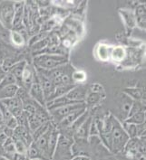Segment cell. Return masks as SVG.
I'll list each match as a JSON object with an SVG mask.
<instances>
[{
  "instance_id": "obj_1",
  "label": "cell",
  "mask_w": 146,
  "mask_h": 160,
  "mask_svg": "<svg viewBox=\"0 0 146 160\" xmlns=\"http://www.w3.org/2000/svg\"><path fill=\"white\" fill-rule=\"evenodd\" d=\"M111 124V130L109 131L112 143L111 149L117 153L124 148L127 141L129 140V137L116 118H112Z\"/></svg>"
},
{
  "instance_id": "obj_2",
  "label": "cell",
  "mask_w": 146,
  "mask_h": 160,
  "mask_svg": "<svg viewBox=\"0 0 146 160\" xmlns=\"http://www.w3.org/2000/svg\"><path fill=\"white\" fill-rule=\"evenodd\" d=\"M67 62L68 59L66 56L57 54H39L34 59V63L36 67L47 71L64 66Z\"/></svg>"
},
{
  "instance_id": "obj_3",
  "label": "cell",
  "mask_w": 146,
  "mask_h": 160,
  "mask_svg": "<svg viewBox=\"0 0 146 160\" xmlns=\"http://www.w3.org/2000/svg\"><path fill=\"white\" fill-rule=\"evenodd\" d=\"M14 13L15 8L13 2H2L0 4V19L2 23L8 28L12 27Z\"/></svg>"
},
{
  "instance_id": "obj_4",
  "label": "cell",
  "mask_w": 146,
  "mask_h": 160,
  "mask_svg": "<svg viewBox=\"0 0 146 160\" xmlns=\"http://www.w3.org/2000/svg\"><path fill=\"white\" fill-rule=\"evenodd\" d=\"M86 108V102L83 103H76V104H70V105H65L63 106L60 108L55 109L50 111L51 115L54 117V118H55L57 121L60 122L63 118H65V116H67L69 113L75 111V110H81Z\"/></svg>"
},
{
  "instance_id": "obj_5",
  "label": "cell",
  "mask_w": 146,
  "mask_h": 160,
  "mask_svg": "<svg viewBox=\"0 0 146 160\" xmlns=\"http://www.w3.org/2000/svg\"><path fill=\"white\" fill-rule=\"evenodd\" d=\"M29 95L32 98V100L36 101L39 105L44 106V92L42 90V87L39 83V82H33L29 89Z\"/></svg>"
},
{
  "instance_id": "obj_6",
  "label": "cell",
  "mask_w": 146,
  "mask_h": 160,
  "mask_svg": "<svg viewBox=\"0 0 146 160\" xmlns=\"http://www.w3.org/2000/svg\"><path fill=\"white\" fill-rule=\"evenodd\" d=\"M24 3L21 2H16L14 3V8H15V13H14V18H13V23L12 26L13 27H18L22 24L23 21V13H24Z\"/></svg>"
},
{
  "instance_id": "obj_7",
  "label": "cell",
  "mask_w": 146,
  "mask_h": 160,
  "mask_svg": "<svg viewBox=\"0 0 146 160\" xmlns=\"http://www.w3.org/2000/svg\"><path fill=\"white\" fill-rule=\"evenodd\" d=\"M85 112H86V108L81 109V110H75V111L69 113L67 116H65V118H63L60 122H59V124H60L62 127L67 128V127H69L70 125H72V124H73V123H74V122H75L82 114H84Z\"/></svg>"
},
{
  "instance_id": "obj_8",
  "label": "cell",
  "mask_w": 146,
  "mask_h": 160,
  "mask_svg": "<svg viewBox=\"0 0 146 160\" xmlns=\"http://www.w3.org/2000/svg\"><path fill=\"white\" fill-rule=\"evenodd\" d=\"M146 12H145V5L141 4L139 5L135 9V22L136 25H138L142 29H145V21H146Z\"/></svg>"
},
{
  "instance_id": "obj_9",
  "label": "cell",
  "mask_w": 146,
  "mask_h": 160,
  "mask_svg": "<svg viewBox=\"0 0 146 160\" xmlns=\"http://www.w3.org/2000/svg\"><path fill=\"white\" fill-rule=\"evenodd\" d=\"M58 138H59L58 131L53 128L50 137H49V139H48V157H49V159L53 158V156L55 152V148H56L57 142H58Z\"/></svg>"
},
{
  "instance_id": "obj_10",
  "label": "cell",
  "mask_w": 146,
  "mask_h": 160,
  "mask_svg": "<svg viewBox=\"0 0 146 160\" xmlns=\"http://www.w3.org/2000/svg\"><path fill=\"white\" fill-rule=\"evenodd\" d=\"M1 101V104L8 109L9 110H15V109H17V108H22L23 107V103H22V101L17 97V95L13 98H8V99H4V100H0Z\"/></svg>"
},
{
  "instance_id": "obj_11",
  "label": "cell",
  "mask_w": 146,
  "mask_h": 160,
  "mask_svg": "<svg viewBox=\"0 0 146 160\" xmlns=\"http://www.w3.org/2000/svg\"><path fill=\"white\" fill-rule=\"evenodd\" d=\"M112 48L110 45L104 44V43H100L96 47V55L101 61H107L110 58L111 51Z\"/></svg>"
},
{
  "instance_id": "obj_12",
  "label": "cell",
  "mask_w": 146,
  "mask_h": 160,
  "mask_svg": "<svg viewBox=\"0 0 146 160\" xmlns=\"http://www.w3.org/2000/svg\"><path fill=\"white\" fill-rule=\"evenodd\" d=\"M18 89H19V87L17 84L9 85V86H7V87L1 89L0 90V100L15 97L17 95Z\"/></svg>"
},
{
  "instance_id": "obj_13",
  "label": "cell",
  "mask_w": 146,
  "mask_h": 160,
  "mask_svg": "<svg viewBox=\"0 0 146 160\" xmlns=\"http://www.w3.org/2000/svg\"><path fill=\"white\" fill-rule=\"evenodd\" d=\"M120 14L122 15V17L125 23V25H127L130 28H133L136 25L135 22V17L134 14L131 11V10H126V9H123L120 10Z\"/></svg>"
},
{
  "instance_id": "obj_14",
  "label": "cell",
  "mask_w": 146,
  "mask_h": 160,
  "mask_svg": "<svg viewBox=\"0 0 146 160\" xmlns=\"http://www.w3.org/2000/svg\"><path fill=\"white\" fill-rule=\"evenodd\" d=\"M144 122H145V112L143 110H141L125 119V123L134 124V125L144 124Z\"/></svg>"
},
{
  "instance_id": "obj_15",
  "label": "cell",
  "mask_w": 146,
  "mask_h": 160,
  "mask_svg": "<svg viewBox=\"0 0 146 160\" xmlns=\"http://www.w3.org/2000/svg\"><path fill=\"white\" fill-rule=\"evenodd\" d=\"M27 158H29V160H46L44 158V157L42 156L41 152L39 151V149L37 148V147L35 146V144L33 141L31 145L28 147L27 148Z\"/></svg>"
},
{
  "instance_id": "obj_16",
  "label": "cell",
  "mask_w": 146,
  "mask_h": 160,
  "mask_svg": "<svg viewBox=\"0 0 146 160\" xmlns=\"http://www.w3.org/2000/svg\"><path fill=\"white\" fill-rule=\"evenodd\" d=\"M125 56H126V51L123 46H116L112 48L110 58L114 62H121L125 58Z\"/></svg>"
},
{
  "instance_id": "obj_17",
  "label": "cell",
  "mask_w": 146,
  "mask_h": 160,
  "mask_svg": "<svg viewBox=\"0 0 146 160\" xmlns=\"http://www.w3.org/2000/svg\"><path fill=\"white\" fill-rule=\"evenodd\" d=\"M26 66V61H22V62H19L17 63H15L13 65V67L10 71V73H12L14 77L16 78L17 81L21 82V78H22V73H23V71Z\"/></svg>"
},
{
  "instance_id": "obj_18",
  "label": "cell",
  "mask_w": 146,
  "mask_h": 160,
  "mask_svg": "<svg viewBox=\"0 0 146 160\" xmlns=\"http://www.w3.org/2000/svg\"><path fill=\"white\" fill-rule=\"evenodd\" d=\"M33 78H34V76H33V72H32L31 68L26 65L23 71L21 81L23 82V83L25 84V86L28 90L30 89L31 85L33 83Z\"/></svg>"
},
{
  "instance_id": "obj_19",
  "label": "cell",
  "mask_w": 146,
  "mask_h": 160,
  "mask_svg": "<svg viewBox=\"0 0 146 160\" xmlns=\"http://www.w3.org/2000/svg\"><path fill=\"white\" fill-rule=\"evenodd\" d=\"M12 139L15 143V148H16V152L18 154H22V155H26L27 153V146L24 143L22 140L18 139L16 136H12Z\"/></svg>"
},
{
  "instance_id": "obj_20",
  "label": "cell",
  "mask_w": 146,
  "mask_h": 160,
  "mask_svg": "<svg viewBox=\"0 0 146 160\" xmlns=\"http://www.w3.org/2000/svg\"><path fill=\"white\" fill-rule=\"evenodd\" d=\"M90 121H91V118H87L86 121L78 128V129L76 131V136L80 138H86L88 131H90V126H91Z\"/></svg>"
},
{
  "instance_id": "obj_21",
  "label": "cell",
  "mask_w": 146,
  "mask_h": 160,
  "mask_svg": "<svg viewBox=\"0 0 146 160\" xmlns=\"http://www.w3.org/2000/svg\"><path fill=\"white\" fill-rule=\"evenodd\" d=\"M13 84H17V80H16V78L14 77V75L12 73L8 72V73H7L6 75L4 76L0 81V90L7 87V86Z\"/></svg>"
},
{
  "instance_id": "obj_22",
  "label": "cell",
  "mask_w": 146,
  "mask_h": 160,
  "mask_svg": "<svg viewBox=\"0 0 146 160\" xmlns=\"http://www.w3.org/2000/svg\"><path fill=\"white\" fill-rule=\"evenodd\" d=\"M123 129L126 132V134L130 137L131 138H137V125L134 124H129V123H125L123 124Z\"/></svg>"
},
{
  "instance_id": "obj_23",
  "label": "cell",
  "mask_w": 146,
  "mask_h": 160,
  "mask_svg": "<svg viewBox=\"0 0 146 160\" xmlns=\"http://www.w3.org/2000/svg\"><path fill=\"white\" fill-rule=\"evenodd\" d=\"M124 92L127 93V95L129 97H132L134 100H141L143 98V91L141 89H137V88H127L124 90Z\"/></svg>"
},
{
  "instance_id": "obj_24",
  "label": "cell",
  "mask_w": 146,
  "mask_h": 160,
  "mask_svg": "<svg viewBox=\"0 0 146 160\" xmlns=\"http://www.w3.org/2000/svg\"><path fill=\"white\" fill-rule=\"evenodd\" d=\"M3 148L8 155H11L16 153L15 143L12 139V138H8L7 140L3 143Z\"/></svg>"
},
{
  "instance_id": "obj_25",
  "label": "cell",
  "mask_w": 146,
  "mask_h": 160,
  "mask_svg": "<svg viewBox=\"0 0 146 160\" xmlns=\"http://www.w3.org/2000/svg\"><path fill=\"white\" fill-rule=\"evenodd\" d=\"M11 39H12V42H14V44H16L17 46H22L25 44V39L23 35L17 31L11 32Z\"/></svg>"
},
{
  "instance_id": "obj_26",
  "label": "cell",
  "mask_w": 146,
  "mask_h": 160,
  "mask_svg": "<svg viewBox=\"0 0 146 160\" xmlns=\"http://www.w3.org/2000/svg\"><path fill=\"white\" fill-rule=\"evenodd\" d=\"M71 78L76 82H83L86 80V74L83 71H76L72 73Z\"/></svg>"
},
{
  "instance_id": "obj_27",
  "label": "cell",
  "mask_w": 146,
  "mask_h": 160,
  "mask_svg": "<svg viewBox=\"0 0 146 160\" xmlns=\"http://www.w3.org/2000/svg\"><path fill=\"white\" fill-rule=\"evenodd\" d=\"M49 43H50V38H49V36H47V37H45L43 40H41V41H39L38 42L34 43V45H32V48H33L34 51H42L43 49H44Z\"/></svg>"
},
{
  "instance_id": "obj_28",
  "label": "cell",
  "mask_w": 146,
  "mask_h": 160,
  "mask_svg": "<svg viewBox=\"0 0 146 160\" xmlns=\"http://www.w3.org/2000/svg\"><path fill=\"white\" fill-rule=\"evenodd\" d=\"M14 64H15V63H13V62H12V60L11 59L4 60V62H3V63H2V66H1L2 72H6V74L10 72V71H11V69H12Z\"/></svg>"
},
{
  "instance_id": "obj_29",
  "label": "cell",
  "mask_w": 146,
  "mask_h": 160,
  "mask_svg": "<svg viewBox=\"0 0 146 160\" xmlns=\"http://www.w3.org/2000/svg\"><path fill=\"white\" fill-rule=\"evenodd\" d=\"M141 110H143V106H142V104H141V102H139V101H135V102H133V105H132V107H131V110H130L128 118L131 117L132 115H133V114L137 113V112H139V111H141Z\"/></svg>"
},
{
  "instance_id": "obj_30",
  "label": "cell",
  "mask_w": 146,
  "mask_h": 160,
  "mask_svg": "<svg viewBox=\"0 0 146 160\" xmlns=\"http://www.w3.org/2000/svg\"><path fill=\"white\" fill-rule=\"evenodd\" d=\"M46 36H47V33H41V34H36V35H34V37L31 38V40L29 41V44L30 45H34V43H36V42H38L39 41L44 39Z\"/></svg>"
},
{
  "instance_id": "obj_31",
  "label": "cell",
  "mask_w": 146,
  "mask_h": 160,
  "mask_svg": "<svg viewBox=\"0 0 146 160\" xmlns=\"http://www.w3.org/2000/svg\"><path fill=\"white\" fill-rule=\"evenodd\" d=\"M99 100H100L99 93L96 92H91L87 96V99H86L87 103H89V104H94L95 102H97Z\"/></svg>"
},
{
  "instance_id": "obj_32",
  "label": "cell",
  "mask_w": 146,
  "mask_h": 160,
  "mask_svg": "<svg viewBox=\"0 0 146 160\" xmlns=\"http://www.w3.org/2000/svg\"><path fill=\"white\" fill-rule=\"evenodd\" d=\"M132 105H133V102H132V101L130 99H128L127 101L123 104V112L126 115V118H128V115H129Z\"/></svg>"
},
{
  "instance_id": "obj_33",
  "label": "cell",
  "mask_w": 146,
  "mask_h": 160,
  "mask_svg": "<svg viewBox=\"0 0 146 160\" xmlns=\"http://www.w3.org/2000/svg\"><path fill=\"white\" fill-rule=\"evenodd\" d=\"M5 124H6V127H7V128H11V129H13V130L18 126V125H17V119H16V118H14V117H12V118H8V120H6V121H5Z\"/></svg>"
},
{
  "instance_id": "obj_34",
  "label": "cell",
  "mask_w": 146,
  "mask_h": 160,
  "mask_svg": "<svg viewBox=\"0 0 146 160\" xmlns=\"http://www.w3.org/2000/svg\"><path fill=\"white\" fill-rule=\"evenodd\" d=\"M10 160H27L26 158V155H22V154H18V153H14L8 155Z\"/></svg>"
},
{
  "instance_id": "obj_35",
  "label": "cell",
  "mask_w": 146,
  "mask_h": 160,
  "mask_svg": "<svg viewBox=\"0 0 146 160\" xmlns=\"http://www.w3.org/2000/svg\"><path fill=\"white\" fill-rule=\"evenodd\" d=\"M2 131L7 135L8 138H12V136L14 135V130L11 129V128H7V127H5Z\"/></svg>"
},
{
  "instance_id": "obj_36",
  "label": "cell",
  "mask_w": 146,
  "mask_h": 160,
  "mask_svg": "<svg viewBox=\"0 0 146 160\" xmlns=\"http://www.w3.org/2000/svg\"><path fill=\"white\" fill-rule=\"evenodd\" d=\"M91 90H92V92L99 93L100 92H101V91H102V86H100L99 84L92 85V88H91Z\"/></svg>"
},
{
  "instance_id": "obj_37",
  "label": "cell",
  "mask_w": 146,
  "mask_h": 160,
  "mask_svg": "<svg viewBox=\"0 0 146 160\" xmlns=\"http://www.w3.org/2000/svg\"><path fill=\"white\" fill-rule=\"evenodd\" d=\"M7 138H8L7 135H6L3 131H1V132H0V142L3 144L6 140H7Z\"/></svg>"
},
{
  "instance_id": "obj_38",
  "label": "cell",
  "mask_w": 146,
  "mask_h": 160,
  "mask_svg": "<svg viewBox=\"0 0 146 160\" xmlns=\"http://www.w3.org/2000/svg\"><path fill=\"white\" fill-rule=\"evenodd\" d=\"M71 160H90V158H88L86 156H77Z\"/></svg>"
},
{
  "instance_id": "obj_39",
  "label": "cell",
  "mask_w": 146,
  "mask_h": 160,
  "mask_svg": "<svg viewBox=\"0 0 146 160\" xmlns=\"http://www.w3.org/2000/svg\"><path fill=\"white\" fill-rule=\"evenodd\" d=\"M5 124V119H4V117H3V114L0 110V126H3Z\"/></svg>"
},
{
  "instance_id": "obj_40",
  "label": "cell",
  "mask_w": 146,
  "mask_h": 160,
  "mask_svg": "<svg viewBox=\"0 0 146 160\" xmlns=\"http://www.w3.org/2000/svg\"><path fill=\"white\" fill-rule=\"evenodd\" d=\"M3 62H4V60H3V58L0 56V68H1V66H2V63H3Z\"/></svg>"
},
{
  "instance_id": "obj_41",
  "label": "cell",
  "mask_w": 146,
  "mask_h": 160,
  "mask_svg": "<svg viewBox=\"0 0 146 160\" xmlns=\"http://www.w3.org/2000/svg\"><path fill=\"white\" fill-rule=\"evenodd\" d=\"M0 132H1V131H0Z\"/></svg>"
}]
</instances>
